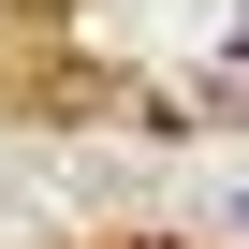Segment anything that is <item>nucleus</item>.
Listing matches in <instances>:
<instances>
[]
</instances>
